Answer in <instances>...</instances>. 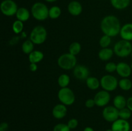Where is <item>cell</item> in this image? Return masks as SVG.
<instances>
[{"mask_svg":"<svg viewBox=\"0 0 132 131\" xmlns=\"http://www.w3.org/2000/svg\"><path fill=\"white\" fill-rule=\"evenodd\" d=\"M81 46L79 42H74L72 43L70 46L69 51L70 53L72 54L73 55H76L81 51Z\"/></svg>","mask_w":132,"mask_h":131,"instance_id":"cell-27","label":"cell"},{"mask_svg":"<svg viewBox=\"0 0 132 131\" xmlns=\"http://www.w3.org/2000/svg\"><path fill=\"white\" fill-rule=\"evenodd\" d=\"M106 131H113V130H112V128H110V129H107Z\"/></svg>","mask_w":132,"mask_h":131,"instance_id":"cell-40","label":"cell"},{"mask_svg":"<svg viewBox=\"0 0 132 131\" xmlns=\"http://www.w3.org/2000/svg\"><path fill=\"white\" fill-rule=\"evenodd\" d=\"M112 6L117 10L126 8L130 3V0H110Z\"/></svg>","mask_w":132,"mask_h":131,"instance_id":"cell-18","label":"cell"},{"mask_svg":"<svg viewBox=\"0 0 132 131\" xmlns=\"http://www.w3.org/2000/svg\"><path fill=\"white\" fill-rule=\"evenodd\" d=\"M45 1H46V2H48V3H54L55 2V1H57V0H45Z\"/></svg>","mask_w":132,"mask_h":131,"instance_id":"cell-39","label":"cell"},{"mask_svg":"<svg viewBox=\"0 0 132 131\" xmlns=\"http://www.w3.org/2000/svg\"><path fill=\"white\" fill-rule=\"evenodd\" d=\"M105 69L107 72L109 73H113L117 70V64L114 62H108L107 63L105 66Z\"/></svg>","mask_w":132,"mask_h":131,"instance_id":"cell-32","label":"cell"},{"mask_svg":"<svg viewBox=\"0 0 132 131\" xmlns=\"http://www.w3.org/2000/svg\"><path fill=\"white\" fill-rule=\"evenodd\" d=\"M120 35L123 40L131 41L132 40V24L128 23L125 24L121 28L120 31Z\"/></svg>","mask_w":132,"mask_h":131,"instance_id":"cell-16","label":"cell"},{"mask_svg":"<svg viewBox=\"0 0 132 131\" xmlns=\"http://www.w3.org/2000/svg\"><path fill=\"white\" fill-rule=\"evenodd\" d=\"M47 37V32L42 26H37L32 30L30 35V40L34 44H41L43 43Z\"/></svg>","mask_w":132,"mask_h":131,"instance_id":"cell-5","label":"cell"},{"mask_svg":"<svg viewBox=\"0 0 132 131\" xmlns=\"http://www.w3.org/2000/svg\"><path fill=\"white\" fill-rule=\"evenodd\" d=\"M131 66L125 62H120L117 64V70L119 74L121 77L124 78H127L131 74Z\"/></svg>","mask_w":132,"mask_h":131,"instance_id":"cell-13","label":"cell"},{"mask_svg":"<svg viewBox=\"0 0 132 131\" xmlns=\"http://www.w3.org/2000/svg\"><path fill=\"white\" fill-rule=\"evenodd\" d=\"M34 43L31 40L25 41L22 44V50L25 54H30L33 51Z\"/></svg>","mask_w":132,"mask_h":131,"instance_id":"cell-24","label":"cell"},{"mask_svg":"<svg viewBox=\"0 0 132 131\" xmlns=\"http://www.w3.org/2000/svg\"><path fill=\"white\" fill-rule=\"evenodd\" d=\"M101 28L104 35L110 37H116L121 31L120 21L114 15H108L103 19L101 23Z\"/></svg>","mask_w":132,"mask_h":131,"instance_id":"cell-1","label":"cell"},{"mask_svg":"<svg viewBox=\"0 0 132 131\" xmlns=\"http://www.w3.org/2000/svg\"><path fill=\"white\" fill-rule=\"evenodd\" d=\"M61 14V10L57 6H52L49 9V17L52 19H57Z\"/></svg>","mask_w":132,"mask_h":131,"instance_id":"cell-23","label":"cell"},{"mask_svg":"<svg viewBox=\"0 0 132 131\" xmlns=\"http://www.w3.org/2000/svg\"><path fill=\"white\" fill-rule=\"evenodd\" d=\"M95 105V102L94 99H88L85 102V106L87 108H92Z\"/></svg>","mask_w":132,"mask_h":131,"instance_id":"cell-34","label":"cell"},{"mask_svg":"<svg viewBox=\"0 0 132 131\" xmlns=\"http://www.w3.org/2000/svg\"><path fill=\"white\" fill-rule=\"evenodd\" d=\"M67 125L70 129H74L78 126V121L75 118H72L68 121Z\"/></svg>","mask_w":132,"mask_h":131,"instance_id":"cell-33","label":"cell"},{"mask_svg":"<svg viewBox=\"0 0 132 131\" xmlns=\"http://www.w3.org/2000/svg\"><path fill=\"white\" fill-rule=\"evenodd\" d=\"M113 52L114 51L111 48H103L99 52V59L102 60H104V61L109 60L113 56Z\"/></svg>","mask_w":132,"mask_h":131,"instance_id":"cell-20","label":"cell"},{"mask_svg":"<svg viewBox=\"0 0 132 131\" xmlns=\"http://www.w3.org/2000/svg\"><path fill=\"white\" fill-rule=\"evenodd\" d=\"M119 116L121 119H128L131 116V111L128 108H123L119 110Z\"/></svg>","mask_w":132,"mask_h":131,"instance_id":"cell-28","label":"cell"},{"mask_svg":"<svg viewBox=\"0 0 132 131\" xmlns=\"http://www.w3.org/2000/svg\"><path fill=\"white\" fill-rule=\"evenodd\" d=\"M58 66L63 69H71L74 68L77 64L76 55L71 53H64L61 55L57 60Z\"/></svg>","mask_w":132,"mask_h":131,"instance_id":"cell-4","label":"cell"},{"mask_svg":"<svg viewBox=\"0 0 132 131\" xmlns=\"http://www.w3.org/2000/svg\"><path fill=\"white\" fill-rule=\"evenodd\" d=\"M44 57V55L41 51H33L29 54L28 56V59H29V61L30 63H37L39 62L40 61L43 60Z\"/></svg>","mask_w":132,"mask_h":131,"instance_id":"cell-19","label":"cell"},{"mask_svg":"<svg viewBox=\"0 0 132 131\" xmlns=\"http://www.w3.org/2000/svg\"><path fill=\"white\" fill-rule=\"evenodd\" d=\"M95 105L98 107H104L109 103L110 100V95L108 91H101L95 95L94 97Z\"/></svg>","mask_w":132,"mask_h":131,"instance_id":"cell-10","label":"cell"},{"mask_svg":"<svg viewBox=\"0 0 132 131\" xmlns=\"http://www.w3.org/2000/svg\"><path fill=\"white\" fill-rule=\"evenodd\" d=\"M126 103H127V100L122 95H117L114 98V100H113L114 107H116L119 110L125 108Z\"/></svg>","mask_w":132,"mask_h":131,"instance_id":"cell-21","label":"cell"},{"mask_svg":"<svg viewBox=\"0 0 132 131\" xmlns=\"http://www.w3.org/2000/svg\"><path fill=\"white\" fill-rule=\"evenodd\" d=\"M119 86L122 90L128 91V90H130L131 88L132 83L130 80L125 78H123V79H121L119 82Z\"/></svg>","mask_w":132,"mask_h":131,"instance_id":"cell-26","label":"cell"},{"mask_svg":"<svg viewBox=\"0 0 132 131\" xmlns=\"http://www.w3.org/2000/svg\"><path fill=\"white\" fill-rule=\"evenodd\" d=\"M70 130L67 124L58 123L54 127L53 131H70Z\"/></svg>","mask_w":132,"mask_h":131,"instance_id":"cell-31","label":"cell"},{"mask_svg":"<svg viewBox=\"0 0 132 131\" xmlns=\"http://www.w3.org/2000/svg\"><path fill=\"white\" fill-rule=\"evenodd\" d=\"M68 10L71 15L77 16L82 12V6L77 1H72L68 5Z\"/></svg>","mask_w":132,"mask_h":131,"instance_id":"cell-15","label":"cell"},{"mask_svg":"<svg viewBox=\"0 0 132 131\" xmlns=\"http://www.w3.org/2000/svg\"><path fill=\"white\" fill-rule=\"evenodd\" d=\"M9 124L6 122H2L0 125V131H7Z\"/></svg>","mask_w":132,"mask_h":131,"instance_id":"cell-35","label":"cell"},{"mask_svg":"<svg viewBox=\"0 0 132 131\" xmlns=\"http://www.w3.org/2000/svg\"><path fill=\"white\" fill-rule=\"evenodd\" d=\"M31 13L32 16L38 21H44L49 17V9L41 2H36L32 5Z\"/></svg>","mask_w":132,"mask_h":131,"instance_id":"cell-2","label":"cell"},{"mask_svg":"<svg viewBox=\"0 0 132 131\" xmlns=\"http://www.w3.org/2000/svg\"><path fill=\"white\" fill-rule=\"evenodd\" d=\"M131 55H132V52H131Z\"/></svg>","mask_w":132,"mask_h":131,"instance_id":"cell-42","label":"cell"},{"mask_svg":"<svg viewBox=\"0 0 132 131\" xmlns=\"http://www.w3.org/2000/svg\"><path fill=\"white\" fill-rule=\"evenodd\" d=\"M58 98L65 105H70L74 103L76 97L72 90L68 87L61 88L58 92Z\"/></svg>","mask_w":132,"mask_h":131,"instance_id":"cell-6","label":"cell"},{"mask_svg":"<svg viewBox=\"0 0 132 131\" xmlns=\"http://www.w3.org/2000/svg\"><path fill=\"white\" fill-rule=\"evenodd\" d=\"M37 69V64H35V63H30V69L32 71H36Z\"/></svg>","mask_w":132,"mask_h":131,"instance_id":"cell-37","label":"cell"},{"mask_svg":"<svg viewBox=\"0 0 132 131\" xmlns=\"http://www.w3.org/2000/svg\"><path fill=\"white\" fill-rule=\"evenodd\" d=\"M23 29V22L19 20H16L12 24V30L16 34L21 33Z\"/></svg>","mask_w":132,"mask_h":131,"instance_id":"cell-29","label":"cell"},{"mask_svg":"<svg viewBox=\"0 0 132 131\" xmlns=\"http://www.w3.org/2000/svg\"><path fill=\"white\" fill-rule=\"evenodd\" d=\"M73 75L77 79L86 80L89 77V70L85 66L77 65L73 69Z\"/></svg>","mask_w":132,"mask_h":131,"instance_id":"cell-12","label":"cell"},{"mask_svg":"<svg viewBox=\"0 0 132 131\" xmlns=\"http://www.w3.org/2000/svg\"><path fill=\"white\" fill-rule=\"evenodd\" d=\"M67 114V108L64 104L56 105L52 110L53 116L58 119L64 118Z\"/></svg>","mask_w":132,"mask_h":131,"instance_id":"cell-14","label":"cell"},{"mask_svg":"<svg viewBox=\"0 0 132 131\" xmlns=\"http://www.w3.org/2000/svg\"><path fill=\"white\" fill-rule=\"evenodd\" d=\"M131 69H132V64H131Z\"/></svg>","mask_w":132,"mask_h":131,"instance_id":"cell-41","label":"cell"},{"mask_svg":"<svg viewBox=\"0 0 132 131\" xmlns=\"http://www.w3.org/2000/svg\"><path fill=\"white\" fill-rule=\"evenodd\" d=\"M101 86L107 91H112L118 86L119 82L117 78L112 75L103 76L100 81Z\"/></svg>","mask_w":132,"mask_h":131,"instance_id":"cell-8","label":"cell"},{"mask_svg":"<svg viewBox=\"0 0 132 131\" xmlns=\"http://www.w3.org/2000/svg\"><path fill=\"white\" fill-rule=\"evenodd\" d=\"M70 81V79L69 76L67 74H61L58 78V83L61 88L67 87V86L69 84Z\"/></svg>","mask_w":132,"mask_h":131,"instance_id":"cell-25","label":"cell"},{"mask_svg":"<svg viewBox=\"0 0 132 131\" xmlns=\"http://www.w3.org/2000/svg\"><path fill=\"white\" fill-rule=\"evenodd\" d=\"M111 43V37L110 36L104 35L103 37L101 38L100 41H99V44L100 46H101L103 48H108V46Z\"/></svg>","mask_w":132,"mask_h":131,"instance_id":"cell-30","label":"cell"},{"mask_svg":"<svg viewBox=\"0 0 132 131\" xmlns=\"http://www.w3.org/2000/svg\"><path fill=\"white\" fill-rule=\"evenodd\" d=\"M86 80V83L88 87L92 90H95L98 89L101 84L99 80L95 77H88Z\"/></svg>","mask_w":132,"mask_h":131,"instance_id":"cell-22","label":"cell"},{"mask_svg":"<svg viewBox=\"0 0 132 131\" xmlns=\"http://www.w3.org/2000/svg\"><path fill=\"white\" fill-rule=\"evenodd\" d=\"M103 116L106 121L108 122H114L119 119V109L116 107H106L103 111Z\"/></svg>","mask_w":132,"mask_h":131,"instance_id":"cell-9","label":"cell"},{"mask_svg":"<svg viewBox=\"0 0 132 131\" xmlns=\"http://www.w3.org/2000/svg\"><path fill=\"white\" fill-rule=\"evenodd\" d=\"M126 106H127V107L132 112V97L129 98L127 100Z\"/></svg>","mask_w":132,"mask_h":131,"instance_id":"cell-36","label":"cell"},{"mask_svg":"<svg viewBox=\"0 0 132 131\" xmlns=\"http://www.w3.org/2000/svg\"><path fill=\"white\" fill-rule=\"evenodd\" d=\"M113 51L120 57H126L132 52V45L130 41L121 40L115 44Z\"/></svg>","mask_w":132,"mask_h":131,"instance_id":"cell-3","label":"cell"},{"mask_svg":"<svg viewBox=\"0 0 132 131\" xmlns=\"http://www.w3.org/2000/svg\"><path fill=\"white\" fill-rule=\"evenodd\" d=\"M83 131H94V128H92V127H86L85 129H84Z\"/></svg>","mask_w":132,"mask_h":131,"instance_id":"cell-38","label":"cell"},{"mask_svg":"<svg viewBox=\"0 0 132 131\" xmlns=\"http://www.w3.org/2000/svg\"><path fill=\"white\" fill-rule=\"evenodd\" d=\"M15 15H16L18 20L21 21L22 22L27 21L30 17V12L26 8L21 7L18 8Z\"/></svg>","mask_w":132,"mask_h":131,"instance_id":"cell-17","label":"cell"},{"mask_svg":"<svg viewBox=\"0 0 132 131\" xmlns=\"http://www.w3.org/2000/svg\"><path fill=\"white\" fill-rule=\"evenodd\" d=\"M1 11L6 16H13L16 14L18 5L13 0H3L0 6Z\"/></svg>","mask_w":132,"mask_h":131,"instance_id":"cell-7","label":"cell"},{"mask_svg":"<svg viewBox=\"0 0 132 131\" xmlns=\"http://www.w3.org/2000/svg\"><path fill=\"white\" fill-rule=\"evenodd\" d=\"M113 131H130V125L126 119H117L112 123V128Z\"/></svg>","mask_w":132,"mask_h":131,"instance_id":"cell-11","label":"cell"}]
</instances>
